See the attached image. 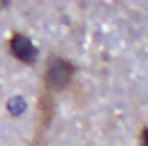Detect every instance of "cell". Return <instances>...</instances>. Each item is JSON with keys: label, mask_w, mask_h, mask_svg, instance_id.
I'll list each match as a JSON object with an SVG mask.
<instances>
[{"label": "cell", "mask_w": 148, "mask_h": 146, "mask_svg": "<svg viewBox=\"0 0 148 146\" xmlns=\"http://www.w3.org/2000/svg\"><path fill=\"white\" fill-rule=\"evenodd\" d=\"M8 110L12 114H19L25 110V102L22 98H14L8 102Z\"/></svg>", "instance_id": "cell-3"}, {"label": "cell", "mask_w": 148, "mask_h": 146, "mask_svg": "<svg viewBox=\"0 0 148 146\" xmlns=\"http://www.w3.org/2000/svg\"><path fill=\"white\" fill-rule=\"evenodd\" d=\"M140 146H148V127L143 128L140 135Z\"/></svg>", "instance_id": "cell-4"}, {"label": "cell", "mask_w": 148, "mask_h": 146, "mask_svg": "<svg viewBox=\"0 0 148 146\" xmlns=\"http://www.w3.org/2000/svg\"><path fill=\"white\" fill-rule=\"evenodd\" d=\"M4 3L5 1H0V6H4Z\"/></svg>", "instance_id": "cell-5"}, {"label": "cell", "mask_w": 148, "mask_h": 146, "mask_svg": "<svg viewBox=\"0 0 148 146\" xmlns=\"http://www.w3.org/2000/svg\"><path fill=\"white\" fill-rule=\"evenodd\" d=\"M10 51L16 60L22 61L25 64H33L37 58L38 51L30 39L26 37L22 33H15L10 40Z\"/></svg>", "instance_id": "cell-2"}, {"label": "cell", "mask_w": 148, "mask_h": 146, "mask_svg": "<svg viewBox=\"0 0 148 146\" xmlns=\"http://www.w3.org/2000/svg\"><path fill=\"white\" fill-rule=\"evenodd\" d=\"M74 75V66L69 61L52 57L45 65L44 72V83L49 91H60L69 86Z\"/></svg>", "instance_id": "cell-1"}]
</instances>
